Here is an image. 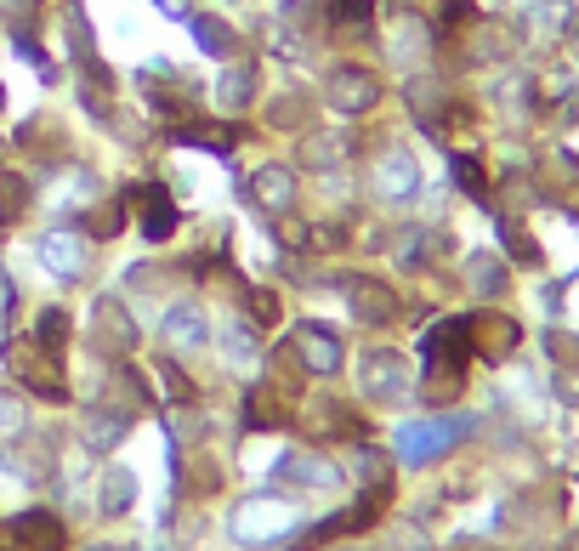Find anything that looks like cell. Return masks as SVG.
<instances>
[{"label": "cell", "instance_id": "1", "mask_svg": "<svg viewBox=\"0 0 579 551\" xmlns=\"http://www.w3.org/2000/svg\"><path fill=\"white\" fill-rule=\"evenodd\" d=\"M18 540L23 546H35V551H57L63 546V529H57L46 512H23L18 517Z\"/></svg>", "mask_w": 579, "mask_h": 551}, {"label": "cell", "instance_id": "2", "mask_svg": "<svg viewBox=\"0 0 579 551\" xmlns=\"http://www.w3.org/2000/svg\"><path fill=\"white\" fill-rule=\"evenodd\" d=\"M171 228H176V205L159 194V188H148V216H142V233H148V239H165Z\"/></svg>", "mask_w": 579, "mask_h": 551}, {"label": "cell", "instance_id": "3", "mask_svg": "<svg viewBox=\"0 0 579 551\" xmlns=\"http://www.w3.org/2000/svg\"><path fill=\"white\" fill-rule=\"evenodd\" d=\"M455 177H460V188H472V194H483V171H477L472 160H455Z\"/></svg>", "mask_w": 579, "mask_h": 551}]
</instances>
